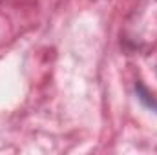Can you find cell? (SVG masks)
Instances as JSON below:
<instances>
[{
  "label": "cell",
  "mask_w": 157,
  "mask_h": 155,
  "mask_svg": "<svg viewBox=\"0 0 157 155\" xmlns=\"http://www.w3.org/2000/svg\"><path fill=\"white\" fill-rule=\"evenodd\" d=\"M135 95H137L139 102H141L146 110L155 112L157 113V97L143 84V82H141V80H137V84H135Z\"/></svg>",
  "instance_id": "obj_1"
}]
</instances>
